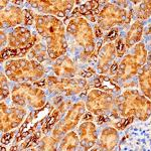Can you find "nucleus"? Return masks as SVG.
Wrapping results in <instances>:
<instances>
[{"instance_id": "nucleus-1", "label": "nucleus", "mask_w": 151, "mask_h": 151, "mask_svg": "<svg viewBox=\"0 0 151 151\" xmlns=\"http://www.w3.org/2000/svg\"><path fill=\"white\" fill-rule=\"evenodd\" d=\"M119 131H124L134 122H144L151 118V101L138 89H125L116 96L115 106L109 116Z\"/></svg>"}, {"instance_id": "nucleus-2", "label": "nucleus", "mask_w": 151, "mask_h": 151, "mask_svg": "<svg viewBox=\"0 0 151 151\" xmlns=\"http://www.w3.org/2000/svg\"><path fill=\"white\" fill-rule=\"evenodd\" d=\"M68 53L81 67L96 63L97 37L91 22L84 17H70L67 20Z\"/></svg>"}, {"instance_id": "nucleus-3", "label": "nucleus", "mask_w": 151, "mask_h": 151, "mask_svg": "<svg viewBox=\"0 0 151 151\" xmlns=\"http://www.w3.org/2000/svg\"><path fill=\"white\" fill-rule=\"evenodd\" d=\"M33 27L35 33L47 47L52 62L67 55L69 47L67 26L64 20L55 16L35 13Z\"/></svg>"}, {"instance_id": "nucleus-4", "label": "nucleus", "mask_w": 151, "mask_h": 151, "mask_svg": "<svg viewBox=\"0 0 151 151\" xmlns=\"http://www.w3.org/2000/svg\"><path fill=\"white\" fill-rule=\"evenodd\" d=\"M2 70L12 84L36 83L50 74V65L40 64L27 58H10L2 64Z\"/></svg>"}, {"instance_id": "nucleus-5", "label": "nucleus", "mask_w": 151, "mask_h": 151, "mask_svg": "<svg viewBox=\"0 0 151 151\" xmlns=\"http://www.w3.org/2000/svg\"><path fill=\"white\" fill-rule=\"evenodd\" d=\"M35 85L45 89L48 97H63L65 99L86 97L91 89V83L85 78H58L52 74H48L42 81Z\"/></svg>"}, {"instance_id": "nucleus-6", "label": "nucleus", "mask_w": 151, "mask_h": 151, "mask_svg": "<svg viewBox=\"0 0 151 151\" xmlns=\"http://www.w3.org/2000/svg\"><path fill=\"white\" fill-rule=\"evenodd\" d=\"M132 17V7L126 8L117 4L116 1H105L98 14L97 22L94 27L96 37L102 38V36H104L112 29L129 25Z\"/></svg>"}, {"instance_id": "nucleus-7", "label": "nucleus", "mask_w": 151, "mask_h": 151, "mask_svg": "<svg viewBox=\"0 0 151 151\" xmlns=\"http://www.w3.org/2000/svg\"><path fill=\"white\" fill-rule=\"evenodd\" d=\"M116 151H151V118L128 126Z\"/></svg>"}, {"instance_id": "nucleus-8", "label": "nucleus", "mask_w": 151, "mask_h": 151, "mask_svg": "<svg viewBox=\"0 0 151 151\" xmlns=\"http://www.w3.org/2000/svg\"><path fill=\"white\" fill-rule=\"evenodd\" d=\"M48 94L45 89L35 84H13L11 88V104L29 111L41 109L48 103Z\"/></svg>"}, {"instance_id": "nucleus-9", "label": "nucleus", "mask_w": 151, "mask_h": 151, "mask_svg": "<svg viewBox=\"0 0 151 151\" xmlns=\"http://www.w3.org/2000/svg\"><path fill=\"white\" fill-rule=\"evenodd\" d=\"M143 67H145V65H143L135 55L130 52L121 58L117 65L114 75L110 77L113 78L124 90L136 89V86L138 85L137 82H135V78L138 77V74Z\"/></svg>"}, {"instance_id": "nucleus-10", "label": "nucleus", "mask_w": 151, "mask_h": 151, "mask_svg": "<svg viewBox=\"0 0 151 151\" xmlns=\"http://www.w3.org/2000/svg\"><path fill=\"white\" fill-rule=\"evenodd\" d=\"M27 8L32 9L36 13L43 15H50L58 17L65 21V19H69L72 15L73 11L76 8L77 1L70 0H31L25 1Z\"/></svg>"}, {"instance_id": "nucleus-11", "label": "nucleus", "mask_w": 151, "mask_h": 151, "mask_svg": "<svg viewBox=\"0 0 151 151\" xmlns=\"http://www.w3.org/2000/svg\"><path fill=\"white\" fill-rule=\"evenodd\" d=\"M116 96L103 90L92 88L85 97L87 112L97 117H108L115 106Z\"/></svg>"}, {"instance_id": "nucleus-12", "label": "nucleus", "mask_w": 151, "mask_h": 151, "mask_svg": "<svg viewBox=\"0 0 151 151\" xmlns=\"http://www.w3.org/2000/svg\"><path fill=\"white\" fill-rule=\"evenodd\" d=\"M86 113L87 109L85 101H83L82 99H78L74 105L67 111V113L62 117L60 122L55 126L50 134L55 137L62 139L68 133L77 129L80 123L83 121V118L86 115Z\"/></svg>"}, {"instance_id": "nucleus-13", "label": "nucleus", "mask_w": 151, "mask_h": 151, "mask_svg": "<svg viewBox=\"0 0 151 151\" xmlns=\"http://www.w3.org/2000/svg\"><path fill=\"white\" fill-rule=\"evenodd\" d=\"M53 108H55L53 105L48 101V103L43 108L29 112L28 116L26 117V119L24 120L22 125L20 126V128L18 129L17 133H16L14 142L20 144L27 137L41 130L43 124L45 123L47 117L52 113Z\"/></svg>"}, {"instance_id": "nucleus-14", "label": "nucleus", "mask_w": 151, "mask_h": 151, "mask_svg": "<svg viewBox=\"0 0 151 151\" xmlns=\"http://www.w3.org/2000/svg\"><path fill=\"white\" fill-rule=\"evenodd\" d=\"M29 111L22 107L16 106L6 102L0 104V131L1 134H5L11 131H15L22 125Z\"/></svg>"}, {"instance_id": "nucleus-15", "label": "nucleus", "mask_w": 151, "mask_h": 151, "mask_svg": "<svg viewBox=\"0 0 151 151\" xmlns=\"http://www.w3.org/2000/svg\"><path fill=\"white\" fill-rule=\"evenodd\" d=\"M35 35L27 26H18L10 30H7V47L6 50L14 53L13 58H17L18 52L24 50L25 57L35 41ZM5 50V48H4Z\"/></svg>"}, {"instance_id": "nucleus-16", "label": "nucleus", "mask_w": 151, "mask_h": 151, "mask_svg": "<svg viewBox=\"0 0 151 151\" xmlns=\"http://www.w3.org/2000/svg\"><path fill=\"white\" fill-rule=\"evenodd\" d=\"M117 50L114 41L103 42L100 41V45L97 43V58L96 72L99 75L107 76L110 74L111 70L116 65Z\"/></svg>"}, {"instance_id": "nucleus-17", "label": "nucleus", "mask_w": 151, "mask_h": 151, "mask_svg": "<svg viewBox=\"0 0 151 151\" xmlns=\"http://www.w3.org/2000/svg\"><path fill=\"white\" fill-rule=\"evenodd\" d=\"M82 69L83 67L78 64L69 53L57 58L50 65V72L58 78L81 77Z\"/></svg>"}, {"instance_id": "nucleus-18", "label": "nucleus", "mask_w": 151, "mask_h": 151, "mask_svg": "<svg viewBox=\"0 0 151 151\" xmlns=\"http://www.w3.org/2000/svg\"><path fill=\"white\" fill-rule=\"evenodd\" d=\"M75 131L78 134L80 148L83 151H90L97 146L99 128L93 120H83Z\"/></svg>"}, {"instance_id": "nucleus-19", "label": "nucleus", "mask_w": 151, "mask_h": 151, "mask_svg": "<svg viewBox=\"0 0 151 151\" xmlns=\"http://www.w3.org/2000/svg\"><path fill=\"white\" fill-rule=\"evenodd\" d=\"M25 24L24 7L15 4H9L0 12V29L10 30Z\"/></svg>"}, {"instance_id": "nucleus-20", "label": "nucleus", "mask_w": 151, "mask_h": 151, "mask_svg": "<svg viewBox=\"0 0 151 151\" xmlns=\"http://www.w3.org/2000/svg\"><path fill=\"white\" fill-rule=\"evenodd\" d=\"M121 139L120 131L114 126H104L99 131L97 147L101 151H116Z\"/></svg>"}, {"instance_id": "nucleus-21", "label": "nucleus", "mask_w": 151, "mask_h": 151, "mask_svg": "<svg viewBox=\"0 0 151 151\" xmlns=\"http://www.w3.org/2000/svg\"><path fill=\"white\" fill-rule=\"evenodd\" d=\"M104 3L105 1H79L78 4L80 6H76L70 17H78V16H80V17L86 18L89 22H93L96 24L98 14L102 8L101 5Z\"/></svg>"}, {"instance_id": "nucleus-22", "label": "nucleus", "mask_w": 151, "mask_h": 151, "mask_svg": "<svg viewBox=\"0 0 151 151\" xmlns=\"http://www.w3.org/2000/svg\"><path fill=\"white\" fill-rule=\"evenodd\" d=\"M145 24L142 21L134 20L129 25V27L124 35V42H125L126 50H130L137 43L141 42V40L144 36Z\"/></svg>"}, {"instance_id": "nucleus-23", "label": "nucleus", "mask_w": 151, "mask_h": 151, "mask_svg": "<svg viewBox=\"0 0 151 151\" xmlns=\"http://www.w3.org/2000/svg\"><path fill=\"white\" fill-rule=\"evenodd\" d=\"M25 58H29V60H36V62L40 63V64L50 65V63H52L50 57H48L47 47H45L43 41L40 40V36L36 35V33H35V37L32 47L28 50Z\"/></svg>"}, {"instance_id": "nucleus-24", "label": "nucleus", "mask_w": 151, "mask_h": 151, "mask_svg": "<svg viewBox=\"0 0 151 151\" xmlns=\"http://www.w3.org/2000/svg\"><path fill=\"white\" fill-rule=\"evenodd\" d=\"M137 85L141 94L151 101V70L147 65L140 70L137 77Z\"/></svg>"}, {"instance_id": "nucleus-25", "label": "nucleus", "mask_w": 151, "mask_h": 151, "mask_svg": "<svg viewBox=\"0 0 151 151\" xmlns=\"http://www.w3.org/2000/svg\"><path fill=\"white\" fill-rule=\"evenodd\" d=\"M135 20L144 22L151 17V1H131Z\"/></svg>"}, {"instance_id": "nucleus-26", "label": "nucleus", "mask_w": 151, "mask_h": 151, "mask_svg": "<svg viewBox=\"0 0 151 151\" xmlns=\"http://www.w3.org/2000/svg\"><path fill=\"white\" fill-rule=\"evenodd\" d=\"M58 151H80L79 137L76 131H72L63 137Z\"/></svg>"}, {"instance_id": "nucleus-27", "label": "nucleus", "mask_w": 151, "mask_h": 151, "mask_svg": "<svg viewBox=\"0 0 151 151\" xmlns=\"http://www.w3.org/2000/svg\"><path fill=\"white\" fill-rule=\"evenodd\" d=\"M63 139V138H62ZM60 138L55 137L52 134L48 135H43L40 138V142L36 146L37 151H58L60 143L62 141Z\"/></svg>"}, {"instance_id": "nucleus-28", "label": "nucleus", "mask_w": 151, "mask_h": 151, "mask_svg": "<svg viewBox=\"0 0 151 151\" xmlns=\"http://www.w3.org/2000/svg\"><path fill=\"white\" fill-rule=\"evenodd\" d=\"M10 81L3 70H1V80H0V99L1 102H6L9 98H11V88Z\"/></svg>"}, {"instance_id": "nucleus-29", "label": "nucleus", "mask_w": 151, "mask_h": 151, "mask_svg": "<svg viewBox=\"0 0 151 151\" xmlns=\"http://www.w3.org/2000/svg\"><path fill=\"white\" fill-rule=\"evenodd\" d=\"M15 131H11V132L5 133V134H2L1 136V146L3 147H6L9 144L14 142V139H15Z\"/></svg>"}, {"instance_id": "nucleus-30", "label": "nucleus", "mask_w": 151, "mask_h": 151, "mask_svg": "<svg viewBox=\"0 0 151 151\" xmlns=\"http://www.w3.org/2000/svg\"><path fill=\"white\" fill-rule=\"evenodd\" d=\"M0 45H1V50H4L5 47H7V30H3V29H0Z\"/></svg>"}, {"instance_id": "nucleus-31", "label": "nucleus", "mask_w": 151, "mask_h": 151, "mask_svg": "<svg viewBox=\"0 0 151 151\" xmlns=\"http://www.w3.org/2000/svg\"><path fill=\"white\" fill-rule=\"evenodd\" d=\"M148 68L151 70V50H148V55H147V64H146Z\"/></svg>"}, {"instance_id": "nucleus-32", "label": "nucleus", "mask_w": 151, "mask_h": 151, "mask_svg": "<svg viewBox=\"0 0 151 151\" xmlns=\"http://www.w3.org/2000/svg\"><path fill=\"white\" fill-rule=\"evenodd\" d=\"M0 3H1V10H3V9H5L6 7L10 4V1H5V0H2Z\"/></svg>"}, {"instance_id": "nucleus-33", "label": "nucleus", "mask_w": 151, "mask_h": 151, "mask_svg": "<svg viewBox=\"0 0 151 151\" xmlns=\"http://www.w3.org/2000/svg\"><path fill=\"white\" fill-rule=\"evenodd\" d=\"M20 151H37V150H36V147H30V148H26V149H23Z\"/></svg>"}, {"instance_id": "nucleus-34", "label": "nucleus", "mask_w": 151, "mask_h": 151, "mask_svg": "<svg viewBox=\"0 0 151 151\" xmlns=\"http://www.w3.org/2000/svg\"><path fill=\"white\" fill-rule=\"evenodd\" d=\"M90 151H101V150H100L99 148H98V147H97V146H96V147H94L93 149H91V150H90Z\"/></svg>"}]
</instances>
